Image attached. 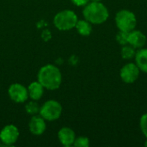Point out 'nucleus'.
Instances as JSON below:
<instances>
[{
  "instance_id": "20e7f679",
  "label": "nucleus",
  "mask_w": 147,
  "mask_h": 147,
  "mask_svg": "<svg viewBox=\"0 0 147 147\" xmlns=\"http://www.w3.org/2000/svg\"><path fill=\"white\" fill-rule=\"evenodd\" d=\"M115 23L119 30L129 33L135 29L137 18L135 14L131 10L121 9L115 15Z\"/></svg>"
},
{
  "instance_id": "0eeeda50",
  "label": "nucleus",
  "mask_w": 147,
  "mask_h": 147,
  "mask_svg": "<svg viewBox=\"0 0 147 147\" xmlns=\"http://www.w3.org/2000/svg\"><path fill=\"white\" fill-rule=\"evenodd\" d=\"M9 96L12 101L17 103H22L27 101L28 97V89L21 84H12L8 90Z\"/></svg>"
},
{
  "instance_id": "39448f33",
  "label": "nucleus",
  "mask_w": 147,
  "mask_h": 147,
  "mask_svg": "<svg viewBox=\"0 0 147 147\" xmlns=\"http://www.w3.org/2000/svg\"><path fill=\"white\" fill-rule=\"evenodd\" d=\"M39 114L46 121H53L60 117L62 114V106L55 100H49L42 105Z\"/></svg>"
},
{
  "instance_id": "4468645a",
  "label": "nucleus",
  "mask_w": 147,
  "mask_h": 147,
  "mask_svg": "<svg viewBox=\"0 0 147 147\" xmlns=\"http://www.w3.org/2000/svg\"><path fill=\"white\" fill-rule=\"evenodd\" d=\"M78 33L83 36H88L92 32V26L90 22L87 20H78L75 26Z\"/></svg>"
},
{
  "instance_id": "423d86ee",
  "label": "nucleus",
  "mask_w": 147,
  "mask_h": 147,
  "mask_svg": "<svg viewBox=\"0 0 147 147\" xmlns=\"http://www.w3.org/2000/svg\"><path fill=\"white\" fill-rule=\"evenodd\" d=\"M140 70L134 63H127L122 66L120 71L121 80L126 84L134 83L140 77Z\"/></svg>"
},
{
  "instance_id": "f257e3e1",
  "label": "nucleus",
  "mask_w": 147,
  "mask_h": 147,
  "mask_svg": "<svg viewBox=\"0 0 147 147\" xmlns=\"http://www.w3.org/2000/svg\"><path fill=\"white\" fill-rule=\"evenodd\" d=\"M38 81L47 90H54L59 88L62 83V74L58 67L53 65L42 66L38 72Z\"/></svg>"
},
{
  "instance_id": "ddd939ff",
  "label": "nucleus",
  "mask_w": 147,
  "mask_h": 147,
  "mask_svg": "<svg viewBox=\"0 0 147 147\" xmlns=\"http://www.w3.org/2000/svg\"><path fill=\"white\" fill-rule=\"evenodd\" d=\"M44 87L41 85V84L39 81L36 82H32L28 87V96L32 100L38 101L39 99L41 98L44 93Z\"/></svg>"
},
{
  "instance_id": "5701e85b",
  "label": "nucleus",
  "mask_w": 147,
  "mask_h": 147,
  "mask_svg": "<svg viewBox=\"0 0 147 147\" xmlns=\"http://www.w3.org/2000/svg\"><path fill=\"white\" fill-rule=\"evenodd\" d=\"M145 146L147 147V139H146V142H145Z\"/></svg>"
},
{
  "instance_id": "2eb2a0df",
  "label": "nucleus",
  "mask_w": 147,
  "mask_h": 147,
  "mask_svg": "<svg viewBox=\"0 0 147 147\" xmlns=\"http://www.w3.org/2000/svg\"><path fill=\"white\" fill-rule=\"evenodd\" d=\"M136 54V50L134 47H132L131 45L127 44L125 46H122V48L121 50V55L124 59H134Z\"/></svg>"
},
{
  "instance_id": "9b49d317",
  "label": "nucleus",
  "mask_w": 147,
  "mask_h": 147,
  "mask_svg": "<svg viewBox=\"0 0 147 147\" xmlns=\"http://www.w3.org/2000/svg\"><path fill=\"white\" fill-rule=\"evenodd\" d=\"M58 137L59 140V142L65 146H71L73 145L76 135L74 131L70 128V127H62L59 133H58Z\"/></svg>"
},
{
  "instance_id": "a211bd4d",
  "label": "nucleus",
  "mask_w": 147,
  "mask_h": 147,
  "mask_svg": "<svg viewBox=\"0 0 147 147\" xmlns=\"http://www.w3.org/2000/svg\"><path fill=\"white\" fill-rule=\"evenodd\" d=\"M73 146L76 147H89L90 146V140L87 137L80 136L75 139Z\"/></svg>"
},
{
  "instance_id": "7ed1b4c3",
  "label": "nucleus",
  "mask_w": 147,
  "mask_h": 147,
  "mask_svg": "<svg viewBox=\"0 0 147 147\" xmlns=\"http://www.w3.org/2000/svg\"><path fill=\"white\" fill-rule=\"evenodd\" d=\"M78 21V19L76 13L70 9H65L57 13L53 18L55 27L63 31L70 30L75 28Z\"/></svg>"
},
{
  "instance_id": "f3484780",
  "label": "nucleus",
  "mask_w": 147,
  "mask_h": 147,
  "mask_svg": "<svg viewBox=\"0 0 147 147\" xmlns=\"http://www.w3.org/2000/svg\"><path fill=\"white\" fill-rule=\"evenodd\" d=\"M116 40L118 44L121 45V47L127 45L128 44V33L119 30V32L116 34Z\"/></svg>"
},
{
  "instance_id": "f8f14e48",
  "label": "nucleus",
  "mask_w": 147,
  "mask_h": 147,
  "mask_svg": "<svg viewBox=\"0 0 147 147\" xmlns=\"http://www.w3.org/2000/svg\"><path fill=\"white\" fill-rule=\"evenodd\" d=\"M135 64L140 70V71L147 73V48H140L136 51Z\"/></svg>"
},
{
  "instance_id": "4be33fe9",
  "label": "nucleus",
  "mask_w": 147,
  "mask_h": 147,
  "mask_svg": "<svg viewBox=\"0 0 147 147\" xmlns=\"http://www.w3.org/2000/svg\"><path fill=\"white\" fill-rule=\"evenodd\" d=\"M90 1H92V2H101L102 0H90Z\"/></svg>"
},
{
  "instance_id": "1a4fd4ad",
  "label": "nucleus",
  "mask_w": 147,
  "mask_h": 147,
  "mask_svg": "<svg viewBox=\"0 0 147 147\" xmlns=\"http://www.w3.org/2000/svg\"><path fill=\"white\" fill-rule=\"evenodd\" d=\"M146 43V36L140 30L134 29L128 33V44L135 49L144 47Z\"/></svg>"
},
{
  "instance_id": "9d476101",
  "label": "nucleus",
  "mask_w": 147,
  "mask_h": 147,
  "mask_svg": "<svg viewBox=\"0 0 147 147\" xmlns=\"http://www.w3.org/2000/svg\"><path fill=\"white\" fill-rule=\"evenodd\" d=\"M46 120L40 115H33L29 121V130L34 135H41L47 127Z\"/></svg>"
},
{
  "instance_id": "412c9836",
  "label": "nucleus",
  "mask_w": 147,
  "mask_h": 147,
  "mask_svg": "<svg viewBox=\"0 0 147 147\" xmlns=\"http://www.w3.org/2000/svg\"><path fill=\"white\" fill-rule=\"evenodd\" d=\"M42 37L44 38V40H49V39H50V37H51V34H50V32H49V31H44V32L42 33Z\"/></svg>"
},
{
  "instance_id": "aec40b11",
  "label": "nucleus",
  "mask_w": 147,
  "mask_h": 147,
  "mask_svg": "<svg viewBox=\"0 0 147 147\" xmlns=\"http://www.w3.org/2000/svg\"><path fill=\"white\" fill-rule=\"evenodd\" d=\"M73 4H75L76 6L81 7V6H85L86 4H88L90 3V0H71Z\"/></svg>"
},
{
  "instance_id": "f03ea898",
  "label": "nucleus",
  "mask_w": 147,
  "mask_h": 147,
  "mask_svg": "<svg viewBox=\"0 0 147 147\" xmlns=\"http://www.w3.org/2000/svg\"><path fill=\"white\" fill-rule=\"evenodd\" d=\"M83 15L84 19L91 24H102L108 20L109 12L102 3L90 1L84 6Z\"/></svg>"
},
{
  "instance_id": "6e6552de",
  "label": "nucleus",
  "mask_w": 147,
  "mask_h": 147,
  "mask_svg": "<svg viewBox=\"0 0 147 147\" xmlns=\"http://www.w3.org/2000/svg\"><path fill=\"white\" fill-rule=\"evenodd\" d=\"M18 138L19 130L15 125H7L0 132V140L4 145L11 146L17 141Z\"/></svg>"
},
{
  "instance_id": "6ab92c4d",
  "label": "nucleus",
  "mask_w": 147,
  "mask_h": 147,
  "mask_svg": "<svg viewBox=\"0 0 147 147\" xmlns=\"http://www.w3.org/2000/svg\"><path fill=\"white\" fill-rule=\"evenodd\" d=\"M140 127L144 134V136L147 139V113L144 114L140 120Z\"/></svg>"
},
{
  "instance_id": "dca6fc26",
  "label": "nucleus",
  "mask_w": 147,
  "mask_h": 147,
  "mask_svg": "<svg viewBox=\"0 0 147 147\" xmlns=\"http://www.w3.org/2000/svg\"><path fill=\"white\" fill-rule=\"evenodd\" d=\"M40 108L39 107V104L34 100L28 102L25 105L26 112L28 114H29V115H35L39 114L40 113Z\"/></svg>"
}]
</instances>
